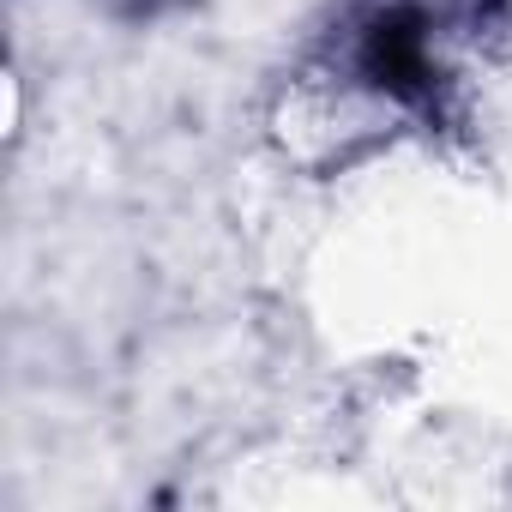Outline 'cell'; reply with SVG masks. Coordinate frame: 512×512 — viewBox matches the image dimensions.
Segmentation results:
<instances>
[{"label": "cell", "instance_id": "6da1fadb", "mask_svg": "<svg viewBox=\"0 0 512 512\" xmlns=\"http://www.w3.org/2000/svg\"><path fill=\"white\" fill-rule=\"evenodd\" d=\"M356 79L374 85L392 103H428L434 97V55H428V31L416 13L404 7H380L362 31H356Z\"/></svg>", "mask_w": 512, "mask_h": 512}]
</instances>
